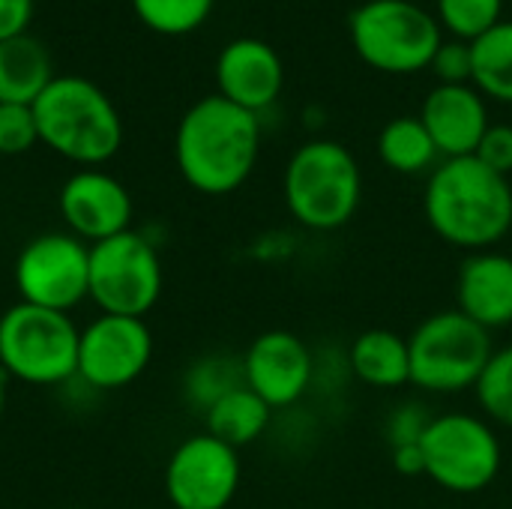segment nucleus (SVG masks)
<instances>
[{"label":"nucleus","mask_w":512,"mask_h":509,"mask_svg":"<svg viewBox=\"0 0 512 509\" xmlns=\"http://www.w3.org/2000/svg\"><path fill=\"white\" fill-rule=\"evenodd\" d=\"M282 195L297 225L309 231H339L360 210L363 174L345 144L312 138L291 153Z\"/></svg>","instance_id":"obj_4"},{"label":"nucleus","mask_w":512,"mask_h":509,"mask_svg":"<svg viewBox=\"0 0 512 509\" xmlns=\"http://www.w3.org/2000/svg\"><path fill=\"white\" fill-rule=\"evenodd\" d=\"M474 393L489 420L512 429V345L492 354Z\"/></svg>","instance_id":"obj_25"},{"label":"nucleus","mask_w":512,"mask_h":509,"mask_svg":"<svg viewBox=\"0 0 512 509\" xmlns=\"http://www.w3.org/2000/svg\"><path fill=\"white\" fill-rule=\"evenodd\" d=\"M18 303L72 312L90 297V246L69 231H48L27 240L15 258Z\"/></svg>","instance_id":"obj_10"},{"label":"nucleus","mask_w":512,"mask_h":509,"mask_svg":"<svg viewBox=\"0 0 512 509\" xmlns=\"http://www.w3.org/2000/svg\"><path fill=\"white\" fill-rule=\"evenodd\" d=\"M432 417L426 414L423 405L417 402H405L399 405L390 417H387V426H384V435L390 441V447H405V444H420L426 429H429Z\"/></svg>","instance_id":"obj_29"},{"label":"nucleus","mask_w":512,"mask_h":509,"mask_svg":"<svg viewBox=\"0 0 512 509\" xmlns=\"http://www.w3.org/2000/svg\"><path fill=\"white\" fill-rule=\"evenodd\" d=\"M51 81V54L36 36L21 33L0 42V102L33 105Z\"/></svg>","instance_id":"obj_18"},{"label":"nucleus","mask_w":512,"mask_h":509,"mask_svg":"<svg viewBox=\"0 0 512 509\" xmlns=\"http://www.w3.org/2000/svg\"><path fill=\"white\" fill-rule=\"evenodd\" d=\"M471 84L498 102H512V21H498L471 42Z\"/></svg>","instance_id":"obj_22"},{"label":"nucleus","mask_w":512,"mask_h":509,"mask_svg":"<svg viewBox=\"0 0 512 509\" xmlns=\"http://www.w3.org/2000/svg\"><path fill=\"white\" fill-rule=\"evenodd\" d=\"M213 6L216 0H132L138 21L162 36H186L198 30Z\"/></svg>","instance_id":"obj_24"},{"label":"nucleus","mask_w":512,"mask_h":509,"mask_svg":"<svg viewBox=\"0 0 512 509\" xmlns=\"http://www.w3.org/2000/svg\"><path fill=\"white\" fill-rule=\"evenodd\" d=\"M420 120L444 159L474 156L492 126L483 93L471 84L435 87L423 102Z\"/></svg>","instance_id":"obj_16"},{"label":"nucleus","mask_w":512,"mask_h":509,"mask_svg":"<svg viewBox=\"0 0 512 509\" xmlns=\"http://www.w3.org/2000/svg\"><path fill=\"white\" fill-rule=\"evenodd\" d=\"M483 165H489L492 171L510 177L512 171V126L510 123H492L474 153Z\"/></svg>","instance_id":"obj_30"},{"label":"nucleus","mask_w":512,"mask_h":509,"mask_svg":"<svg viewBox=\"0 0 512 509\" xmlns=\"http://www.w3.org/2000/svg\"><path fill=\"white\" fill-rule=\"evenodd\" d=\"M423 213L444 243L468 255L495 249L512 231L510 177L477 156L444 159L426 180Z\"/></svg>","instance_id":"obj_2"},{"label":"nucleus","mask_w":512,"mask_h":509,"mask_svg":"<svg viewBox=\"0 0 512 509\" xmlns=\"http://www.w3.org/2000/svg\"><path fill=\"white\" fill-rule=\"evenodd\" d=\"M33 18V0H0V42L27 33Z\"/></svg>","instance_id":"obj_31"},{"label":"nucleus","mask_w":512,"mask_h":509,"mask_svg":"<svg viewBox=\"0 0 512 509\" xmlns=\"http://www.w3.org/2000/svg\"><path fill=\"white\" fill-rule=\"evenodd\" d=\"M456 309L483 330H504L512 324V255L486 249L471 252L459 264Z\"/></svg>","instance_id":"obj_17"},{"label":"nucleus","mask_w":512,"mask_h":509,"mask_svg":"<svg viewBox=\"0 0 512 509\" xmlns=\"http://www.w3.org/2000/svg\"><path fill=\"white\" fill-rule=\"evenodd\" d=\"M165 270L156 246L138 234L123 231L90 246V297L102 315L144 318L162 297Z\"/></svg>","instance_id":"obj_9"},{"label":"nucleus","mask_w":512,"mask_h":509,"mask_svg":"<svg viewBox=\"0 0 512 509\" xmlns=\"http://www.w3.org/2000/svg\"><path fill=\"white\" fill-rule=\"evenodd\" d=\"M261 153L258 114L213 93L198 99L177 123L174 162L201 195H231L255 171Z\"/></svg>","instance_id":"obj_1"},{"label":"nucleus","mask_w":512,"mask_h":509,"mask_svg":"<svg viewBox=\"0 0 512 509\" xmlns=\"http://www.w3.org/2000/svg\"><path fill=\"white\" fill-rule=\"evenodd\" d=\"M360 60L387 75H411L432 66L441 24L411 0H366L348 18Z\"/></svg>","instance_id":"obj_7"},{"label":"nucleus","mask_w":512,"mask_h":509,"mask_svg":"<svg viewBox=\"0 0 512 509\" xmlns=\"http://www.w3.org/2000/svg\"><path fill=\"white\" fill-rule=\"evenodd\" d=\"M504 0H438L441 24L462 42H474L501 21Z\"/></svg>","instance_id":"obj_26"},{"label":"nucleus","mask_w":512,"mask_h":509,"mask_svg":"<svg viewBox=\"0 0 512 509\" xmlns=\"http://www.w3.org/2000/svg\"><path fill=\"white\" fill-rule=\"evenodd\" d=\"M378 156L390 171L414 177L423 171H435L441 153L420 117H396L378 135Z\"/></svg>","instance_id":"obj_21"},{"label":"nucleus","mask_w":512,"mask_h":509,"mask_svg":"<svg viewBox=\"0 0 512 509\" xmlns=\"http://www.w3.org/2000/svg\"><path fill=\"white\" fill-rule=\"evenodd\" d=\"M411 351V384L423 393H465L474 390L483 369L489 366L495 345L492 333L483 330L459 309L435 312L414 327L408 336Z\"/></svg>","instance_id":"obj_6"},{"label":"nucleus","mask_w":512,"mask_h":509,"mask_svg":"<svg viewBox=\"0 0 512 509\" xmlns=\"http://www.w3.org/2000/svg\"><path fill=\"white\" fill-rule=\"evenodd\" d=\"M348 366L357 381L375 390H396L411 384L408 339L393 330H366L351 342Z\"/></svg>","instance_id":"obj_19"},{"label":"nucleus","mask_w":512,"mask_h":509,"mask_svg":"<svg viewBox=\"0 0 512 509\" xmlns=\"http://www.w3.org/2000/svg\"><path fill=\"white\" fill-rule=\"evenodd\" d=\"M60 219L66 231L87 246L102 243L129 231L132 225V195L129 189L102 168L75 171L57 195Z\"/></svg>","instance_id":"obj_13"},{"label":"nucleus","mask_w":512,"mask_h":509,"mask_svg":"<svg viewBox=\"0 0 512 509\" xmlns=\"http://www.w3.org/2000/svg\"><path fill=\"white\" fill-rule=\"evenodd\" d=\"M240 477V453L210 432H198L171 450L162 486L174 509H228Z\"/></svg>","instance_id":"obj_11"},{"label":"nucleus","mask_w":512,"mask_h":509,"mask_svg":"<svg viewBox=\"0 0 512 509\" xmlns=\"http://www.w3.org/2000/svg\"><path fill=\"white\" fill-rule=\"evenodd\" d=\"M3 408H6V375L0 372V417H3Z\"/></svg>","instance_id":"obj_33"},{"label":"nucleus","mask_w":512,"mask_h":509,"mask_svg":"<svg viewBox=\"0 0 512 509\" xmlns=\"http://www.w3.org/2000/svg\"><path fill=\"white\" fill-rule=\"evenodd\" d=\"M393 471L402 477H426V462H423V450L420 444H405V447H393Z\"/></svg>","instance_id":"obj_32"},{"label":"nucleus","mask_w":512,"mask_h":509,"mask_svg":"<svg viewBox=\"0 0 512 509\" xmlns=\"http://www.w3.org/2000/svg\"><path fill=\"white\" fill-rule=\"evenodd\" d=\"M33 114L39 141L81 168L105 165L123 144L120 111L90 78L54 75L33 102Z\"/></svg>","instance_id":"obj_3"},{"label":"nucleus","mask_w":512,"mask_h":509,"mask_svg":"<svg viewBox=\"0 0 512 509\" xmlns=\"http://www.w3.org/2000/svg\"><path fill=\"white\" fill-rule=\"evenodd\" d=\"M153 360V333L144 318L96 315L78 336V375L93 390L135 384Z\"/></svg>","instance_id":"obj_12"},{"label":"nucleus","mask_w":512,"mask_h":509,"mask_svg":"<svg viewBox=\"0 0 512 509\" xmlns=\"http://www.w3.org/2000/svg\"><path fill=\"white\" fill-rule=\"evenodd\" d=\"M243 384V360H234L228 354H207L195 360L183 378V396L186 402L207 414L213 402H219L225 393Z\"/></svg>","instance_id":"obj_23"},{"label":"nucleus","mask_w":512,"mask_h":509,"mask_svg":"<svg viewBox=\"0 0 512 509\" xmlns=\"http://www.w3.org/2000/svg\"><path fill=\"white\" fill-rule=\"evenodd\" d=\"M78 324L66 312L15 303L0 315V372L27 387H57L78 375Z\"/></svg>","instance_id":"obj_5"},{"label":"nucleus","mask_w":512,"mask_h":509,"mask_svg":"<svg viewBox=\"0 0 512 509\" xmlns=\"http://www.w3.org/2000/svg\"><path fill=\"white\" fill-rule=\"evenodd\" d=\"M39 141L33 105H6L0 102V153L18 156Z\"/></svg>","instance_id":"obj_27"},{"label":"nucleus","mask_w":512,"mask_h":509,"mask_svg":"<svg viewBox=\"0 0 512 509\" xmlns=\"http://www.w3.org/2000/svg\"><path fill=\"white\" fill-rule=\"evenodd\" d=\"M426 477L453 495H477L501 474L504 450L489 420L465 411L432 417L423 441Z\"/></svg>","instance_id":"obj_8"},{"label":"nucleus","mask_w":512,"mask_h":509,"mask_svg":"<svg viewBox=\"0 0 512 509\" xmlns=\"http://www.w3.org/2000/svg\"><path fill=\"white\" fill-rule=\"evenodd\" d=\"M243 384L261 396L273 411L297 405L315 375L309 345L291 330H267L246 348Z\"/></svg>","instance_id":"obj_14"},{"label":"nucleus","mask_w":512,"mask_h":509,"mask_svg":"<svg viewBox=\"0 0 512 509\" xmlns=\"http://www.w3.org/2000/svg\"><path fill=\"white\" fill-rule=\"evenodd\" d=\"M270 420H273V408L261 396H255L246 384H240L207 408L204 432L240 450L246 444H255L270 429Z\"/></svg>","instance_id":"obj_20"},{"label":"nucleus","mask_w":512,"mask_h":509,"mask_svg":"<svg viewBox=\"0 0 512 509\" xmlns=\"http://www.w3.org/2000/svg\"><path fill=\"white\" fill-rule=\"evenodd\" d=\"M216 84L219 96L252 114H261L279 99L285 66L273 45L255 36H240L231 39L216 57Z\"/></svg>","instance_id":"obj_15"},{"label":"nucleus","mask_w":512,"mask_h":509,"mask_svg":"<svg viewBox=\"0 0 512 509\" xmlns=\"http://www.w3.org/2000/svg\"><path fill=\"white\" fill-rule=\"evenodd\" d=\"M429 69L438 75L441 84H471V72H474L471 42H462V39L441 42Z\"/></svg>","instance_id":"obj_28"}]
</instances>
